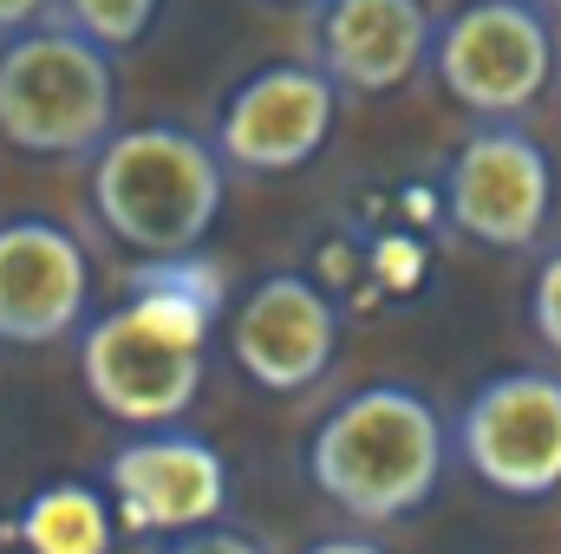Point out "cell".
<instances>
[{
  "mask_svg": "<svg viewBox=\"0 0 561 554\" xmlns=\"http://www.w3.org/2000/svg\"><path fill=\"white\" fill-rule=\"evenodd\" d=\"M125 287L131 293L79 333V379L85 399L118 424H170L203 392L222 287L196 249L144 262Z\"/></svg>",
  "mask_w": 561,
  "mask_h": 554,
  "instance_id": "1",
  "label": "cell"
},
{
  "mask_svg": "<svg viewBox=\"0 0 561 554\" xmlns=\"http://www.w3.org/2000/svg\"><path fill=\"white\" fill-rule=\"evenodd\" d=\"M444 463H450V430L437 405L392 379L346 392L307 443L313 489L353 522H399L424 509L444 483Z\"/></svg>",
  "mask_w": 561,
  "mask_h": 554,
  "instance_id": "2",
  "label": "cell"
},
{
  "mask_svg": "<svg viewBox=\"0 0 561 554\" xmlns=\"http://www.w3.org/2000/svg\"><path fill=\"white\" fill-rule=\"evenodd\" d=\"M222 203L229 183L216 138H196L183 125H138L92 150V209L105 235L144 262L203 249Z\"/></svg>",
  "mask_w": 561,
  "mask_h": 554,
  "instance_id": "3",
  "label": "cell"
},
{
  "mask_svg": "<svg viewBox=\"0 0 561 554\" xmlns=\"http://www.w3.org/2000/svg\"><path fill=\"white\" fill-rule=\"evenodd\" d=\"M118 118L112 46L79 26H26L0 46V138L26 157H92Z\"/></svg>",
  "mask_w": 561,
  "mask_h": 554,
  "instance_id": "4",
  "label": "cell"
},
{
  "mask_svg": "<svg viewBox=\"0 0 561 554\" xmlns=\"http://www.w3.org/2000/svg\"><path fill=\"white\" fill-rule=\"evenodd\" d=\"M431 72L470 118H523L556 79V26L542 0H470L437 20Z\"/></svg>",
  "mask_w": 561,
  "mask_h": 554,
  "instance_id": "5",
  "label": "cell"
},
{
  "mask_svg": "<svg viewBox=\"0 0 561 554\" xmlns=\"http://www.w3.org/2000/svg\"><path fill=\"white\" fill-rule=\"evenodd\" d=\"M444 209L477 249H536L556 222V157L516 118H483L444 170Z\"/></svg>",
  "mask_w": 561,
  "mask_h": 554,
  "instance_id": "6",
  "label": "cell"
},
{
  "mask_svg": "<svg viewBox=\"0 0 561 554\" xmlns=\"http://www.w3.org/2000/svg\"><path fill=\"white\" fill-rule=\"evenodd\" d=\"M457 457L470 476L510 503H542L561 489V379L516 366L470 392L457 417Z\"/></svg>",
  "mask_w": 561,
  "mask_h": 554,
  "instance_id": "7",
  "label": "cell"
},
{
  "mask_svg": "<svg viewBox=\"0 0 561 554\" xmlns=\"http://www.w3.org/2000/svg\"><path fill=\"white\" fill-rule=\"evenodd\" d=\"M333 125H340V79L327 66L280 59V66L249 72L222 99L216 150H222V163H236L249 176H287L327 150Z\"/></svg>",
  "mask_w": 561,
  "mask_h": 554,
  "instance_id": "8",
  "label": "cell"
},
{
  "mask_svg": "<svg viewBox=\"0 0 561 554\" xmlns=\"http://www.w3.org/2000/svg\"><path fill=\"white\" fill-rule=\"evenodd\" d=\"M105 489L118 503V516L150 535H183L222 516L229 503V463L209 437L196 430H157L144 424V437L118 443L105 463Z\"/></svg>",
  "mask_w": 561,
  "mask_h": 554,
  "instance_id": "9",
  "label": "cell"
},
{
  "mask_svg": "<svg viewBox=\"0 0 561 554\" xmlns=\"http://www.w3.org/2000/svg\"><path fill=\"white\" fill-rule=\"evenodd\" d=\"M92 255L46 216L0 222V346H53L85 326Z\"/></svg>",
  "mask_w": 561,
  "mask_h": 554,
  "instance_id": "10",
  "label": "cell"
},
{
  "mask_svg": "<svg viewBox=\"0 0 561 554\" xmlns=\"http://www.w3.org/2000/svg\"><path fill=\"white\" fill-rule=\"evenodd\" d=\"M229 353L262 392H307L340 359V313L307 275H268L229 313Z\"/></svg>",
  "mask_w": 561,
  "mask_h": 554,
  "instance_id": "11",
  "label": "cell"
},
{
  "mask_svg": "<svg viewBox=\"0 0 561 554\" xmlns=\"http://www.w3.org/2000/svg\"><path fill=\"white\" fill-rule=\"evenodd\" d=\"M313 39H320V66L340 79V92L386 99L419 79V66L431 59V39H437V20L424 0H320Z\"/></svg>",
  "mask_w": 561,
  "mask_h": 554,
  "instance_id": "12",
  "label": "cell"
},
{
  "mask_svg": "<svg viewBox=\"0 0 561 554\" xmlns=\"http://www.w3.org/2000/svg\"><path fill=\"white\" fill-rule=\"evenodd\" d=\"M112 503L92 483H46L20 509V549L26 554H112Z\"/></svg>",
  "mask_w": 561,
  "mask_h": 554,
  "instance_id": "13",
  "label": "cell"
},
{
  "mask_svg": "<svg viewBox=\"0 0 561 554\" xmlns=\"http://www.w3.org/2000/svg\"><path fill=\"white\" fill-rule=\"evenodd\" d=\"M157 7H163V0H59L66 26L92 33V39H99V46H112V53L138 46L144 33L157 26Z\"/></svg>",
  "mask_w": 561,
  "mask_h": 554,
  "instance_id": "14",
  "label": "cell"
},
{
  "mask_svg": "<svg viewBox=\"0 0 561 554\" xmlns=\"http://www.w3.org/2000/svg\"><path fill=\"white\" fill-rule=\"evenodd\" d=\"M529 326H536V339L561 359V249H549L542 268H536V287H529Z\"/></svg>",
  "mask_w": 561,
  "mask_h": 554,
  "instance_id": "15",
  "label": "cell"
},
{
  "mask_svg": "<svg viewBox=\"0 0 561 554\" xmlns=\"http://www.w3.org/2000/svg\"><path fill=\"white\" fill-rule=\"evenodd\" d=\"M163 554H268V549H262L255 535H242V529H216V522H203V529H183Z\"/></svg>",
  "mask_w": 561,
  "mask_h": 554,
  "instance_id": "16",
  "label": "cell"
},
{
  "mask_svg": "<svg viewBox=\"0 0 561 554\" xmlns=\"http://www.w3.org/2000/svg\"><path fill=\"white\" fill-rule=\"evenodd\" d=\"M53 7H59V0H0V33H26V26H39Z\"/></svg>",
  "mask_w": 561,
  "mask_h": 554,
  "instance_id": "17",
  "label": "cell"
},
{
  "mask_svg": "<svg viewBox=\"0 0 561 554\" xmlns=\"http://www.w3.org/2000/svg\"><path fill=\"white\" fill-rule=\"evenodd\" d=\"M307 554H392V549H379V542H366V535H327V542H313Z\"/></svg>",
  "mask_w": 561,
  "mask_h": 554,
  "instance_id": "18",
  "label": "cell"
},
{
  "mask_svg": "<svg viewBox=\"0 0 561 554\" xmlns=\"http://www.w3.org/2000/svg\"><path fill=\"white\" fill-rule=\"evenodd\" d=\"M280 7H320V0H280Z\"/></svg>",
  "mask_w": 561,
  "mask_h": 554,
  "instance_id": "19",
  "label": "cell"
},
{
  "mask_svg": "<svg viewBox=\"0 0 561 554\" xmlns=\"http://www.w3.org/2000/svg\"><path fill=\"white\" fill-rule=\"evenodd\" d=\"M542 7H561V0H542Z\"/></svg>",
  "mask_w": 561,
  "mask_h": 554,
  "instance_id": "20",
  "label": "cell"
}]
</instances>
